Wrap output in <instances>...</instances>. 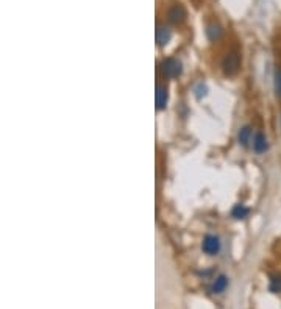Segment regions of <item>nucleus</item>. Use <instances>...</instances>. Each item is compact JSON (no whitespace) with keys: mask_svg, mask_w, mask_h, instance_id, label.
Listing matches in <instances>:
<instances>
[{"mask_svg":"<svg viewBox=\"0 0 281 309\" xmlns=\"http://www.w3.org/2000/svg\"><path fill=\"white\" fill-rule=\"evenodd\" d=\"M170 39H172V30L168 25L160 24L156 27V43H158L160 47L168 46Z\"/></svg>","mask_w":281,"mask_h":309,"instance_id":"5","label":"nucleus"},{"mask_svg":"<svg viewBox=\"0 0 281 309\" xmlns=\"http://www.w3.org/2000/svg\"><path fill=\"white\" fill-rule=\"evenodd\" d=\"M252 147L256 153H264L269 147V144H267V138L263 135V133H255L253 135V141H252Z\"/></svg>","mask_w":281,"mask_h":309,"instance_id":"7","label":"nucleus"},{"mask_svg":"<svg viewBox=\"0 0 281 309\" xmlns=\"http://www.w3.org/2000/svg\"><path fill=\"white\" fill-rule=\"evenodd\" d=\"M202 249L206 255L210 256H214L221 252V239L217 238V236H213V234H208L206 238L203 239V244H202Z\"/></svg>","mask_w":281,"mask_h":309,"instance_id":"4","label":"nucleus"},{"mask_svg":"<svg viewBox=\"0 0 281 309\" xmlns=\"http://www.w3.org/2000/svg\"><path fill=\"white\" fill-rule=\"evenodd\" d=\"M239 66H241V59H239V55L234 53V52L226 53L222 59V70L225 75H234L239 70Z\"/></svg>","mask_w":281,"mask_h":309,"instance_id":"2","label":"nucleus"},{"mask_svg":"<svg viewBox=\"0 0 281 309\" xmlns=\"http://www.w3.org/2000/svg\"><path fill=\"white\" fill-rule=\"evenodd\" d=\"M226 286H228V278L225 275H221V276H217L214 280V283L211 286V291L214 294H221V292H224L226 289Z\"/></svg>","mask_w":281,"mask_h":309,"instance_id":"9","label":"nucleus"},{"mask_svg":"<svg viewBox=\"0 0 281 309\" xmlns=\"http://www.w3.org/2000/svg\"><path fill=\"white\" fill-rule=\"evenodd\" d=\"M270 289L274 292H281V276H274L270 280Z\"/></svg>","mask_w":281,"mask_h":309,"instance_id":"13","label":"nucleus"},{"mask_svg":"<svg viewBox=\"0 0 281 309\" xmlns=\"http://www.w3.org/2000/svg\"><path fill=\"white\" fill-rule=\"evenodd\" d=\"M275 92L278 97H281V67L275 72Z\"/></svg>","mask_w":281,"mask_h":309,"instance_id":"12","label":"nucleus"},{"mask_svg":"<svg viewBox=\"0 0 281 309\" xmlns=\"http://www.w3.org/2000/svg\"><path fill=\"white\" fill-rule=\"evenodd\" d=\"M168 20L172 25H181L186 20V9L181 3H173L168 8Z\"/></svg>","mask_w":281,"mask_h":309,"instance_id":"3","label":"nucleus"},{"mask_svg":"<svg viewBox=\"0 0 281 309\" xmlns=\"http://www.w3.org/2000/svg\"><path fill=\"white\" fill-rule=\"evenodd\" d=\"M206 35H208V38H210V41H219L222 38V35H224V30H222V27L219 25V24H216V22H213V24H210L206 27Z\"/></svg>","mask_w":281,"mask_h":309,"instance_id":"8","label":"nucleus"},{"mask_svg":"<svg viewBox=\"0 0 281 309\" xmlns=\"http://www.w3.org/2000/svg\"><path fill=\"white\" fill-rule=\"evenodd\" d=\"M231 214H233L234 219H245L248 215V208H245L244 205H236L233 208V211H231Z\"/></svg>","mask_w":281,"mask_h":309,"instance_id":"11","label":"nucleus"},{"mask_svg":"<svg viewBox=\"0 0 281 309\" xmlns=\"http://www.w3.org/2000/svg\"><path fill=\"white\" fill-rule=\"evenodd\" d=\"M160 67L166 78H176L181 74V63L175 58H166Z\"/></svg>","mask_w":281,"mask_h":309,"instance_id":"1","label":"nucleus"},{"mask_svg":"<svg viewBox=\"0 0 281 309\" xmlns=\"http://www.w3.org/2000/svg\"><path fill=\"white\" fill-rule=\"evenodd\" d=\"M155 100H156V108H158V109H164L166 106H168V100H169L168 88L163 86V85H158V86H156Z\"/></svg>","mask_w":281,"mask_h":309,"instance_id":"6","label":"nucleus"},{"mask_svg":"<svg viewBox=\"0 0 281 309\" xmlns=\"http://www.w3.org/2000/svg\"><path fill=\"white\" fill-rule=\"evenodd\" d=\"M239 142L242 144V146H248V142L253 141V133H252V128L250 127H242L241 131H239Z\"/></svg>","mask_w":281,"mask_h":309,"instance_id":"10","label":"nucleus"}]
</instances>
